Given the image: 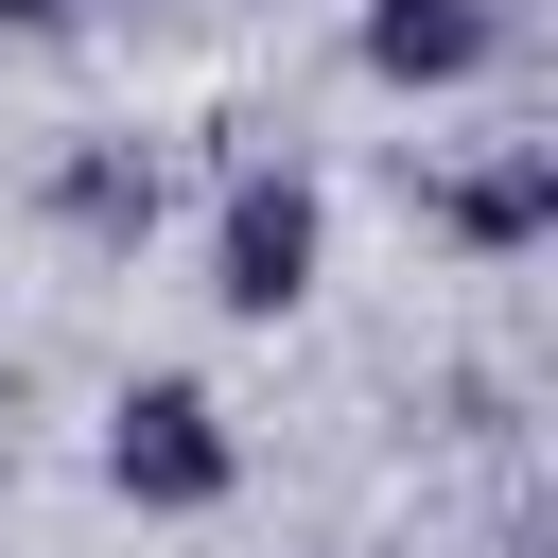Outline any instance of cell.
Segmentation results:
<instances>
[{
	"label": "cell",
	"mask_w": 558,
	"mask_h": 558,
	"mask_svg": "<svg viewBox=\"0 0 558 558\" xmlns=\"http://www.w3.org/2000/svg\"><path fill=\"white\" fill-rule=\"evenodd\" d=\"M70 17H87V0H0V35H70Z\"/></svg>",
	"instance_id": "8992f818"
},
{
	"label": "cell",
	"mask_w": 558,
	"mask_h": 558,
	"mask_svg": "<svg viewBox=\"0 0 558 558\" xmlns=\"http://www.w3.org/2000/svg\"><path fill=\"white\" fill-rule=\"evenodd\" d=\"M314 279H331V192L296 157H244L209 192V314L227 331H279V314H314Z\"/></svg>",
	"instance_id": "6da1fadb"
},
{
	"label": "cell",
	"mask_w": 558,
	"mask_h": 558,
	"mask_svg": "<svg viewBox=\"0 0 558 558\" xmlns=\"http://www.w3.org/2000/svg\"><path fill=\"white\" fill-rule=\"evenodd\" d=\"M541 35V0H349V70L384 105H453V87H506Z\"/></svg>",
	"instance_id": "3957f363"
},
{
	"label": "cell",
	"mask_w": 558,
	"mask_h": 558,
	"mask_svg": "<svg viewBox=\"0 0 558 558\" xmlns=\"http://www.w3.org/2000/svg\"><path fill=\"white\" fill-rule=\"evenodd\" d=\"M418 227H436L453 262H541V244H558V140L436 157V174H418Z\"/></svg>",
	"instance_id": "277c9868"
},
{
	"label": "cell",
	"mask_w": 558,
	"mask_h": 558,
	"mask_svg": "<svg viewBox=\"0 0 558 558\" xmlns=\"http://www.w3.org/2000/svg\"><path fill=\"white\" fill-rule=\"evenodd\" d=\"M87 17H174V0H87Z\"/></svg>",
	"instance_id": "52a82bcc"
},
{
	"label": "cell",
	"mask_w": 558,
	"mask_h": 558,
	"mask_svg": "<svg viewBox=\"0 0 558 558\" xmlns=\"http://www.w3.org/2000/svg\"><path fill=\"white\" fill-rule=\"evenodd\" d=\"M35 209H52V244L140 262V244H157V209H174V157H157V140H70V157L35 174Z\"/></svg>",
	"instance_id": "5b68a950"
},
{
	"label": "cell",
	"mask_w": 558,
	"mask_h": 558,
	"mask_svg": "<svg viewBox=\"0 0 558 558\" xmlns=\"http://www.w3.org/2000/svg\"><path fill=\"white\" fill-rule=\"evenodd\" d=\"M105 488H122L140 523H209V506H244V436H227V401H209L192 366H140V384L105 401Z\"/></svg>",
	"instance_id": "7a4b0ae2"
}]
</instances>
